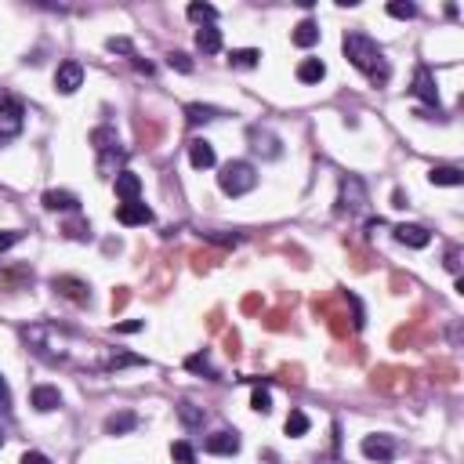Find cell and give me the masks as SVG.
<instances>
[{
    "mask_svg": "<svg viewBox=\"0 0 464 464\" xmlns=\"http://www.w3.org/2000/svg\"><path fill=\"white\" fill-rule=\"evenodd\" d=\"M341 47H345V58H349L374 87H378V84H388L392 66H388V58H385V47H381L374 37H366V33H345Z\"/></svg>",
    "mask_w": 464,
    "mask_h": 464,
    "instance_id": "cell-1",
    "label": "cell"
},
{
    "mask_svg": "<svg viewBox=\"0 0 464 464\" xmlns=\"http://www.w3.org/2000/svg\"><path fill=\"white\" fill-rule=\"evenodd\" d=\"M218 185H222L225 196H247L258 185V171H254V164H247V160H232V164L222 167Z\"/></svg>",
    "mask_w": 464,
    "mask_h": 464,
    "instance_id": "cell-2",
    "label": "cell"
},
{
    "mask_svg": "<svg viewBox=\"0 0 464 464\" xmlns=\"http://www.w3.org/2000/svg\"><path fill=\"white\" fill-rule=\"evenodd\" d=\"M337 203H341V210H349V214H356V210H363L370 203V193H366V185H363L359 174H345L341 178V196H337Z\"/></svg>",
    "mask_w": 464,
    "mask_h": 464,
    "instance_id": "cell-3",
    "label": "cell"
},
{
    "mask_svg": "<svg viewBox=\"0 0 464 464\" xmlns=\"http://www.w3.org/2000/svg\"><path fill=\"white\" fill-rule=\"evenodd\" d=\"M247 138H251V149L258 152V157H265V160L283 157V142L276 138L268 128H251V131H247Z\"/></svg>",
    "mask_w": 464,
    "mask_h": 464,
    "instance_id": "cell-4",
    "label": "cell"
},
{
    "mask_svg": "<svg viewBox=\"0 0 464 464\" xmlns=\"http://www.w3.org/2000/svg\"><path fill=\"white\" fill-rule=\"evenodd\" d=\"M84 84V66H80V62H62V66L55 69V91H58V95H73V91Z\"/></svg>",
    "mask_w": 464,
    "mask_h": 464,
    "instance_id": "cell-5",
    "label": "cell"
},
{
    "mask_svg": "<svg viewBox=\"0 0 464 464\" xmlns=\"http://www.w3.org/2000/svg\"><path fill=\"white\" fill-rule=\"evenodd\" d=\"M203 450L214 453V457H232V453H239V436L232 428H222V431H214V436H207Z\"/></svg>",
    "mask_w": 464,
    "mask_h": 464,
    "instance_id": "cell-6",
    "label": "cell"
},
{
    "mask_svg": "<svg viewBox=\"0 0 464 464\" xmlns=\"http://www.w3.org/2000/svg\"><path fill=\"white\" fill-rule=\"evenodd\" d=\"M62 298H69L77 305H91V287L84 280H77V276H55V283H51Z\"/></svg>",
    "mask_w": 464,
    "mask_h": 464,
    "instance_id": "cell-7",
    "label": "cell"
},
{
    "mask_svg": "<svg viewBox=\"0 0 464 464\" xmlns=\"http://www.w3.org/2000/svg\"><path fill=\"white\" fill-rule=\"evenodd\" d=\"M414 95L421 102H428L431 109H439V87H436V77H431L428 66H417V73H414Z\"/></svg>",
    "mask_w": 464,
    "mask_h": 464,
    "instance_id": "cell-8",
    "label": "cell"
},
{
    "mask_svg": "<svg viewBox=\"0 0 464 464\" xmlns=\"http://www.w3.org/2000/svg\"><path fill=\"white\" fill-rule=\"evenodd\" d=\"M359 450H363V457L366 460H392V453H395V439L392 436H366L363 443H359Z\"/></svg>",
    "mask_w": 464,
    "mask_h": 464,
    "instance_id": "cell-9",
    "label": "cell"
},
{
    "mask_svg": "<svg viewBox=\"0 0 464 464\" xmlns=\"http://www.w3.org/2000/svg\"><path fill=\"white\" fill-rule=\"evenodd\" d=\"M116 222H120V225H149V222H152V210H149L142 200L120 203V207H116Z\"/></svg>",
    "mask_w": 464,
    "mask_h": 464,
    "instance_id": "cell-10",
    "label": "cell"
},
{
    "mask_svg": "<svg viewBox=\"0 0 464 464\" xmlns=\"http://www.w3.org/2000/svg\"><path fill=\"white\" fill-rule=\"evenodd\" d=\"M113 185H116V196H120L123 203H135V200L142 196V178H138L135 171H120V174L113 178Z\"/></svg>",
    "mask_w": 464,
    "mask_h": 464,
    "instance_id": "cell-11",
    "label": "cell"
},
{
    "mask_svg": "<svg viewBox=\"0 0 464 464\" xmlns=\"http://www.w3.org/2000/svg\"><path fill=\"white\" fill-rule=\"evenodd\" d=\"M395 239L403 243V247H414V251H421V247H428L431 243V232L424 229V225H395Z\"/></svg>",
    "mask_w": 464,
    "mask_h": 464,
    "instance_id": "cell-12",
    "label": "cell"
},
{
    "mask_svg": "<svg viewBox=\"0 0 464 464\" xmlns=\"http://www.w3.org/2000/svg\"><path fill=\"white\" fill-rule=\"evenodd\" d=\"M58 407H62V392H58L55 385H37V388H33V410L51 414V410H58Z\"/></svg>",
    "mask_w": 464,
    "mask_h": 464,
    "instance_id": "cell-13",
    "label": "cell"
},
{
    "mask_svg": "<svg viewBox=\"0 0 464 464\" xmlns=\"http://www.w3.org/2000/svg\"><path fill=\"white\" fill-rule=\"evenodd\" d=\"M214 145L210 142H203V138H196V142H189V164L196 167V171H207V167H214Z\"/></svg>",
    "mask_w": 464,
    "mask_h": 464,
    "instance_id": "cell-14",
    "label": "cell"
},
{
    "mask_svg": "<svg viewBox=\"0 0 464 464\" xmlns=\"http://www.w3.org/2000/svg\"><path fill=\"white\" fill-rule=\"evenodd\" d=\"M138 428V414L135 410H120L106 417V436H123V431H135Z\"/></svg>",
    "mask_w": 464,
    "mask_h": 464,
    "instance_id": "cell-15",
    "label": "cell"
},
{
    "mask_svg": "<svg viewBox=\"0 0 464 464\" xmlns=\"http://www.w3.org/2000/svg\"><path fill=\"white\" fill-rule=\"evenodd\" d=\"M44 207L47 210H80V200L66 189H51V193H44Z\"/></svg>",
    "mask_w": 464,
    "mask_h": 464,
    "instance_id": "cell-16",
    "label": "cell"
},
{
    "mask_svg": "<svg viewBox=\"0 0 464 464\" xmlns=\"http://www.w3.org/2000/svg\"><path fill=\"white\" fill-rule=\"evenodd\" d=\"M290 40H294L298 47H312V44H319V26H316L312 18L298 22V26H294V33H290Z\"/></svg>",
    "mask_w": 464,
    "mask_h": 464,
    "instance_id": "cell-17",
    "label": "cell"
},
{
    "mask_svg": "<svg viewBox=\"0 0 464 464\" xmlns=\"http://www.w3.org/2000/svg\"><path fill=\"white\" fill-rule=\"evenodd\" d=\"M196 47H200L203 55L222 51V29H214V26H200V29H196Z\"/></svg>",
    "mask_w": 464,
    "mask_h": 464,
    "instance_id": "cell-18",
    "label": "cell"
},
{
    "mask_svg": "<svg viewBox=\"0 0 464 464\" xmlns=\"http://www.w3.org/2000/svg\"><path fill=\"white\" fill-rule=\"evenodd\" d=\"M178 417H181V424H185V428H203V421H207L203 407L189 403V399H181V403H178Z\"/></svg>",
    "mask_w": 464,
    "mask_h": 464,
    "instance_id": "cell-19",
    "label": "cell"
},
{
    "mask_svg": "<svg viewBox=\"0 0 464 464\" xmlns=\"http://www.w3.org/2000/svg\"><path fill=\"white\" fill-rule=\"evenodd\" d=\"M323 77H327V66H323L319 58H305L301 66H298V80L301 84H319Z\"/></svg>",
    "mask_w": 464,
    "mask_h": 464,
    "instance_id": "cell-20",
    "label": "cell"
},
{
    "mask_svg": "<svg viewBox=\"0 0 464 464\" xmlns=\"http://www.w3.org/2000/svg\"><path fill=\"white\" fill-rule=\"evenodd\" d=\"M428 181L431 185H464V171H457V167H431L428 171Z\"/></svg>",
    "mask_w": 464,
    "mask_h": 464,
    "instance_id": "cell-21",
    "label": "cell"
},
{
    "mask_svg": "<svg viewBox=\"0 0 464 464\" xmlns=\"http://www.w3.org/2000/svg\"><path fill=\"white\" fill-rule=\"evenodd\" d=\"M229 62H232L236 69H254L258 62H261V51H258V47H239V51L229 55Z\"/></svg>",
    "mask_w": 464,
    "mask_h": 464,
    "instance_id": "cell-22",
    "label": "cell"
},
{
    "mask_svg": "<svg viewBox=\"0 0 464 464\" xmlns=\"http://www.w3.org/2000/svg\"><path fill=\"white\" fill-rule=\"evenodd\" d=\"M283 428H287V436H290V439H301L305 431H308V417H305V410H290L287 421H283Z\"/></svg>",
    "mask_w": 464,
    "mask_h": 464,
    "instance_id": "cell-23",
    "label": "cell"
},
{
    "mask_svg": "<svg viewBox=\"0 0 464 464\" xmlns=\"http://www.w3.org/2000/svg\"><path fill=\"white\" fill-rule=\"evenodd\" d=\"M214 116H218V109H214V106H200V102L185 106V120H189V123H207Z\"/></svg>",
    "mask_w": 464,
    "mask_h": 464,
    "instance_id": "cell-24",
    "label": "cell"
},
{
    "mask_svg": "<svg viewBox=\"0 0 464 464\" xmlns=\"http://www.w3.org/2000/svg\"><path fill=\"white\" fill-rule=\"evenodd\" d=\"M185 15H189L193 22H203V26H214V18H218V11H214L210 4H189Z\"/></svg>",
    "mask_w": 464,
    "mask_h": 464,
    "instance_id": "cell-25",
    "label": "cell"
},
{
    "mask_svg": "<svg viewBox=\"0 0 464 464\" xmlns=\"http://www.w3.org/2000/svg\"><path fill=\"white\" fill-rule=\"evenodd\" d=\"M91 142H95V149H98V152H109V149H116V131L98 128V131H91Z\"/></svg>",
    "mask_w": 464,
    "mask_h": 464,
    "instance_id": "cell-26",
    "label": "cell"
},
{
    "mask_svg": "<svg viewBox=\"0 0 464 464\" xmlns=\"http://www.w3.org/2000/svg\"><path fill=\"white\" fill-rule=\"evenodd\" d=\"M185 370H193V374H207L210 381L218 378V374H214V366H210V359H207V356H189V359H185Z\"/></svg>",
    "mask_w": 464,
    "mask_h": 464,
    "instance_id": "cell-27",
    "label": "cell"
},
{
    "mask_svg": "<svg viewBox=\"0 0 464 464\" xmlns=\"http://www.w3.org/2000/svg\"><path fill=\"white\" fill-rule=\"evenodd\" d=\"M388 15L392 18H417V4H410V0H392Z\"/></svg>",
    "mask_w": 464,
    "mask_h": 464,
    "instance_id": "cell-28",
    "label": "cell"
},
{
    "mask_svg": "<svg viewBox=\"0 0 464 464\" xmlns=\"http://www.w3.org/2000/svg\"><path fill=\"white\" fill-rule=\"evenodd\" d=\"M171 457H174L178 464H196V450H193L189 443H171Z\"/></svg>",
    "mask_w": 464,
    "mask_h": 464,
    "instance_id": "cell-29",
    "label": "cell"
},
{
    "mask_svg": "<svg viewBox=\"0 0 464 464\" xmlns=\"http://www.w3.org/2000/svg\"><path fill=\"white\" fill-rule=\"evenodd\" d=\"M251 407H254L258 414H268V410H272V395H268V388H261V385L254 388V395H251Z\"/></svg>",
    "mask_w": 464,
    "mask_h": 464,
    "instance_id": "cell-30",
    "label": "cell"
},
{
    "mask_svg": "<svg viewBox=\"0 0 464 464\" xmlns=\"http://www.w3.org/2000/svg\"><path fill=\"white\" fill-rule=\"evenodd\" d=\"M167 66L178 69V73H193V58L181 55V51H171V55H167Z\"/></svg>",
    "mask_w": 464,
    "mask_h": 464,
    "instance_id": "cell-31",
    "label": "cell"
},
{
    "mask_svg": "<svg viewBox=\"0 0 464 464\" xmlns=\"http://www.w3.org/2000/svg\"><path fill=\"white\" fill-rule=\"evenodd\" d=\"M106 47H109L113 55H135V47H131V40H128V37H109V40H106Z\"/></svg>",
    "mask_w": 464,
    "mask_h": 464,
    "instance_id": "cell-32",
    "label": "cell"
},
{
    "mask_svg": "<svg viewBox=\"0 0 464 464\" xmlns=\"http://www.w3.org/2000/svg\"><path fill=\"white\" fill-rule=\"evenodd\" d=\"M18 239H22V232H18V229H4V232H0V254H4L8 247H15Z\"/></svg>",
    "mask_w": 464,
    "mask_h": 464,
    "instance_id": "cell-33",
    "label": "cell"
},
{
    "mask_svg": "<svg viewBox=\"0 0 464 464\" xmlns=\"http://www.w3.org/2000/svg\"><path fill=\"white\" fill-rule=\"evenodd\" d=\"M203 239L222 243V247H236V243H239V236H236V232H232V236H222V232H203Z\"/></svg>",
    "mask_w": 464,
    "mask_h": 464,
    "instance_id": "cell-34",
    "label": "cell"
},
{
    "mask_svg": "<svg viewBox=\"0 0 464 464\" xmlns=\"http://www.w3.org/2000/svg\"><path fill=\"white\" fill-rule=\"evenodd\" d=\"M145 323L142 319H128V323H116V334H138Z\"/></svg>",
    "mask_w": 464,
    "mask_h": 464,
    "instance_id": "cell-35",
    "label": "cell"
},
{
    "mask_svg": "<svg viewBox=\"0 0 464 464\" xmlns=\"http://www.w3.org/2000/svg\"><path fill=\"white\" fill-rule=\"evenodd\" d=\"M22 464H51V460H47L44 453H37V450H26V453H22Z\"/></svg>",
    "mask_w": 464,
    "mask_h": 464,
    "instance_id": "cell-36",
    "label": "cell"
},
{
    "mask_svg": "<svg viewBox=\"0 0 464 464\" xmlns=\"http://www.w3.org/2000/svg\"><path fill=\"white\" fill-rule=\"evenodd\" d=\"M131 363H142V359H138V356H128V352H123V356H113V363H109V366L116 370V366H131Z\"/></svg>",
    "mask_w": 464,
    "mask_h": 464,
    "instance_id": "cell-37",
    "label": "cell"
},
{
    "mask_svg": "<svg viewBox=\"0 0 464 464\" xmlns=\"http://www.w3.org/2000/svg\"><path fill=\"white\" fill-rule=\"evenodd\" d=\"M66 232H69L73 239H87V236H91V225H69Z\"/></svg>",
    "mask_w": 464,
    "mask_h": 464,
    "instance_id": "cell-38",
    "label": "cell"
},
{
    "mask_svg": "<svg viewBox=\"0 0 464 464\" xmlns=\"http://www.w3.org/2000/svg\"><path fill=\"white\" fill-rule=\"evenodd\" d=\"M457 258H460V254H457V247H453V251L446 254V268H450V272H457V268H460V261H457Z\"/></svg>",
    "mask_w": 464,
    "mask_h": 464,
    "instance_id": "cell-39",
    "label": "cell"
},
{
    "mask_svg": "<svg viewBox=\"0 0 464 464\" xmlns=\"http://www.w3.org/2000/svg\"><path fill=\"white\" fill-rule=\"evenodd\" d=\"M0 410H8V385H4V378H0Z\"/></svg>",
    "mask_w": 464,
    "mask_h": 464,
    "instance_id": "cell-40",
    "label": "cell"
},
{
    "mask_svg": "<svg viewBox=\"0 0 464 464\" xmlns=\"http://www.w3.org/2000/svg\"><path fill=\"white\" fill-rule=\"evenodd\" d=\"M392 207H407V196H403V193H399V189L392 193Z\"/></svg>",
    "mask_w": 464,
    "mask_h": 464,
    "instance_id": "cell-41",
    "label": "cell"
},
{
    "mask_svg": "<svg viewBox=\"0 0 464 464\" xmlns=\"http://www.w3.org/2000/svg\"><path fill=\"white\" fill-rule=\"evenodd\" d=\"M0 446H4V428H0Z\"/></svg>",
    "mask_w": 464,
    "mask_h": 464,
    "instance_id": "cell-42",
    "label": "cell"
}]
</instances>
